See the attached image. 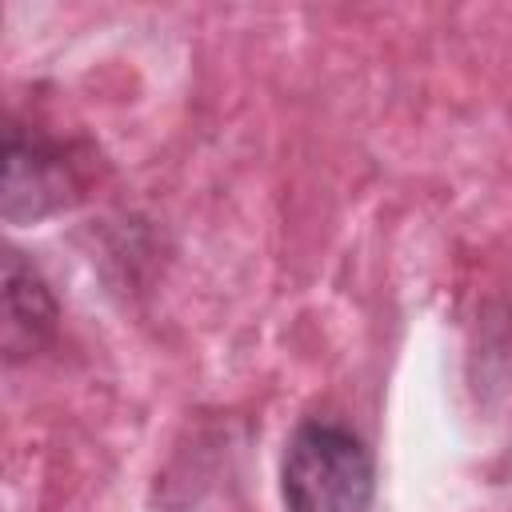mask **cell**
I'll use <instances>...</instances> for the list:
<instances>
[{
    "instance_id": "obj_1",
    "label": "cell",
    "mask_w": 512,
    "mask_h": 512,
    "mask_svg": "<svg viewBox=\"0 0 512 512\" xmlns=\"http://www.w3.org/2000/svg\"><path fill=\"white\" fill-rule=\"evenodd\" d=\"M280 496L288 512H368L376 496L372 448L332 420L296 424L280 460Z\"/></svg>"
},
{
    "instance_id": "obj_3",
    "label": "cell",
    "mask_w": 512,
    "mask_h": 512,
    "mask_svg": "<svg viewBox=\"0 0 512 512\" xmlns=\"http://www.w3.org/2000/svg\"><path fill=\"white\" fill-rule=\"evenodd\" d=\"M0 348L8 364H20L28 356H36L60 320V304L52 296V284L44 280V272L20 252V248H4V272H0Z\"/></svg>"
},
{
    "instance_id": "obj_2",
    "label": "cell",
    "mask_w": 512,
    "mask_h": 512,
    "mask_svg": "<svg viewBox=\"0 0 512 512\" xmlns=\"http://www.w3.org/2000/svg\"><path fill=\"white\" fill-rule=\"evenodd\" d=\"M80 196H84V160H76V148L12 120L4 132L0 216L8 224H36L52 212H64Z\"/></svg>"
}]
</instances>
